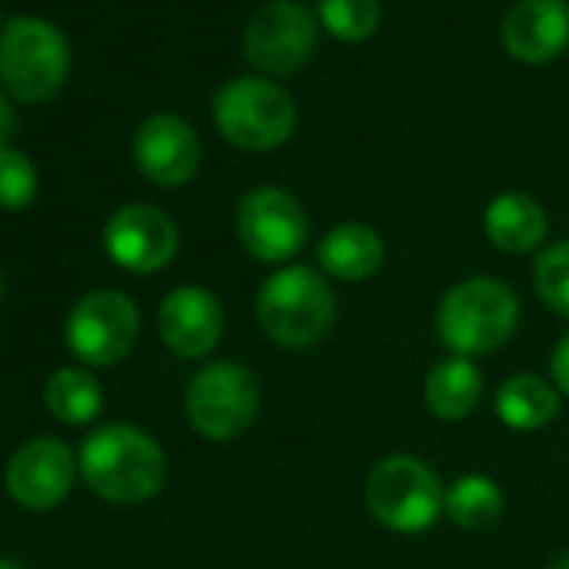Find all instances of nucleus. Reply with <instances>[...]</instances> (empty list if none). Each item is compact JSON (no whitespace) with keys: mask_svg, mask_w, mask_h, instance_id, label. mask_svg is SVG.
<instances>
[{"mask_svg":"<svg viewBox=\"0 0 569 569\" xmlns=\"http://www.w3.org/2000/svg\"><path fill=\"white\" fill-rule=\"evenodd\" d=\"M78 469L84 482L108 502L138 506L158 496L164 486V452L138 426H101L91 432L78 452Z\"/></svg>","mask_w":569,"mask_h":569,"instance_id":"1","label":"nucleus"},{"mask_svg":"<svg viewBox=\"0 0 569 569\" xmlns=\"http://www.w3.org/2000/svg\"><path fill=\"white\" fill-rule=\"evenodd\" d=\"M258 326L284 349H312L336 326V296L309 264H289L264 278L258 292Z\"/></svg>","mask_w":569,"mask_h":569,"instance_id":"2","label":"nucleus"},{"mask_svg":"<svg viewBox=\"0 0 569 569\" xmlns=\"http://www.w3.org/2000/svg\"><path fill=\"white\" fill-rule=\"evenodd\" d=\"M519 326V299L496 278H466L439 302L436 329L452 356L472 359L502 349Z\"/></svg>","mask_w":569,"mask_h":569,"instance_id":"3","label":"nucleus"},{"mask_svg":"<svg viewBox=\"0 0 569 569\" xmlns=\"http://www.w3.org/2000/svg\"><path fill=\"white\" fill-rule=\"evenodd\" d=\"M211 118L221 138L241 151H274L296 134L299 108L281 84L261 74L224 81L211 98Z\"/></svg>","mask_w":569,"mask_h":569,"instance_id":"4","label":"nucleus"},{"mask_svg":"<svg viewBox=\"0 0 569 569\" xmlns=\"http://www.w3.org/2000/svg\"><path fill=\"white\" fill-rule=\"evenodd\" d=\"M71 71L68 38L41 18H14L0 31V81L24 104L51 101Z\"/></svg>","mask_w":569,"mask_h":569,"instance_id":"5","label":"nucleus"},{"mask_svg":"<svg viewBox=\"0 0 569 569\" xmlns=\"http://www.w3.org/2000/svg\"><path fill=\"white\" fill-rule=\"evenodd\" d=\"M319 28L302 0H264L241 34L244 61L271 81L299 74L319 48Z\"/></svg>","mask_w":569,"mask_h":569,"instance_id":"6","label":"nucleus"},{"mask_svg":"<svg viewBox=\"0 0 569 569\" xmlns=\"http://www.w3.org/2000/svg\"><path fill=\"white\" fill-rule=\"evenodd\" d=\"M366 506L392 532H422L446 512V492L422 459L389 456L369 472Z\"/></svg>","mask_w":569,"mask_h":569,"instance_id":"7","label":"nucleus"},{"mask_svg":"<svg viewBox=\"0 0 569 569\" xmlns=\"http://www.w3.org/2000/svg\"><path fill=\"white\" fill-rule=\"evenodd\" d=\"M191 426L211 442H231L244 436L258 416L261 396L254 376L238 362L204 366L184 396Z\"/></svg>","mask_w":569,"mask_h":569,"instance_id":"8","label":"nucleus"},{"mask_svg":"<svg viewBox=\"0 0 569 569\" xmlns=\"http://www.w3.org/2000/svg\"><path fill=\"white\" fill-rule=\"evenodd\" d=\"M234 231L241 248L258 261H289L309 241V214L302 201L271 184L251 188L234 208Z\"/></svg>","mask_w":569,"mask_h":569,"instance_id":"9","label":"nucleus"},{"mask_svg":"<svg viewBox=\"0 0 569 569\" xmlns=\"http://www.w3.org/2000/svg\"><path fill=\"white\" fill-rule=\"evenodd\" d=\"M141 332L138 306L114 289L88 292L68 316V349L88 366H118L128 359Z\"/></svg>","mask_w":569,"mask_h":569,"instance_id":"10","label":"nucleus"},{"mask_svg":"<svg viewBox=\"0 0 569 569\" xmlns=\"http://www.w3.org/2000/svg\"><path fill=\"white\" fill-rule=\"evenodd\" d=\"M104 248L114 264L154 274L178 254V224L154 204H124L104 224Z\"/></svg>","mask_w":569,"mask_h":569,"instance_id":"11","label":"nucleus"},{"mask_svg":"<svg viewBox=\"0 0 569 569\" xmlns=\"http://www.w3.org/2000/svg\"><path fill=\"white\" fill-rule=\"evenodd\" d=\"M74 472H78L74 452L61 439L41 436V439L24 442L11 456L4 479H8V492L24 509L44 512L68 499L71 486H74Z\"/></svg>","mask_w":569,"mask_h":569,"instance_id":"12","label":"nucleus"},{"mask_svg":"<svg viewBox=\"0 0 569 569\" xmlns=\"http://www.w3.org/2000/svg\"><path fill=\"white\" fill-rule=\"evenodd\" d=\"M134 161L148 181L178 188L194 178L201 164V141L184 118L151 114L134 131Z\"/></svg>","mask_w":569,"mask_h":569,"instance_id":"13","label":"nucleus"},{"mask_svg":"<svg viewBox=\"0 0 569 569\" xmlns=\"http://www.w3.org/2000/svg\"><path fill=\"white\" fill-rule=\"evenodd\" d=\"M502 48L519 64H549L569 48V0H516L502 18Z\"/></svg>","mask_w":569,"mask_h":569,"instance_id":"14","label":"nucleus"},{"mask_svg":"<svg viewBox=\"0 0 569 569\" xmlns=\"http://www.w3.org/2000/svg\"><path fill=\"white\" fill-rule=\"evenodd\" d=\"M224 316L218 299L201 284H181L158 309V332L181 359H201L221 342Z\"/></svg>","mask_w":569,"mask_h":569,"instance_id":"15","label":"nucleus"},{"mask_svg":"<svg viewBox=\"0 0 569 569\" xmlns=\"http://www.w3.org/2000/svg\"><path fill=\"white\" fill-rule=\"evenodd\" d=\"M486 238L506 254H529L546 238V211L526 191H502L482 214Z\"/></svg>","mask_w":569,"mask_h":569,"instance_id":"16","label":"nucleus"},{"mask_svg":"<svg viewBox=\"0 0 569 569\" xmlns=\"http://www.w3.org/2000/svg\"><path fill=\"white\" fill-rule=\"evenodd\" d=\"M386 261V244L376 228L362 221L336 224L319 244V264L339 281H366Z\"/></svg>","mask_w":569,"mask_h":569,"instance_id":"17","label":"nucleus"},{"mask_svg":"<svg viewBox=\"0 0 569 569\" xmlns=\"http://www.w3.org/2000/svg\"><path fill=\"white\" fill-rule=\"evenodd\" d=\"M559 412V389H552L546 379L519 372L506 379L496 392V416L502 426L516 432H536L549 426Z\"/></svg>","mask_w":569,"mask_h":569,"instance_id":"18","label":"nucleus"},{"mask_svg":"<svg viewBox=\"0 0 569 569\" xmlns=\"http://www.w3.org/2000/svg\"><path fill=\"white\" fill-rule=\"evenodd\" d=\"M479 396H482V379L472 359L462 356L442 359L426 376V406L432 416L446 422L466 419L479 406Z\"/></svg>","mask_w":569,"mask_h":569,"instance_id":"19","label":"nucleus"},{"mask_svg":"<svg viewBox=\"0 0 569 569\" xmlns=\"http://www.w3.org/2000/svg\"><path fill=\"white\" fill-rule=\"evenodd\" d=\"M104 402V392L98 379L84 369H58L44 386V406L58 422L68 426H88L98 419Z\"/></svg>","mask_w":569,"mask_h":569,"instance_id":"20","label":"nucleus"},{"mask_svg":"<svg viewBox=\"0 0 569 569\" xmlns=\"http://www.w3.org/2000/svg\"><path fill=\"white\" fill-rule=\"evenodd\" d=\"M502 489L479 472L456 479L446 492V516L459 529H486L502 516Z\"/></svg>","mask_w":569,"mask_h":569,"instance_id":"21","label":"nucleus"},{"mask_svg":"<svg viewBox=\"0 0 569 569\" xmlns=\"http://www.w3.org/2000/svg\"><path fill=\"white\" fill-rule=\"evenodd\" d=\"M319 24L342 44H366L382 24L379 0H319Z\"/></svg>","mask_w":569,"mask_h":569,"instance_id":"22","label":"nucleus"},{"mask_svg":"<svg viewBox=\"0 0 569 569\" xmlns=\"http://www.w3.org/2000/svg\"><path fill=\"white\" fill-rule=\"evenodd\" d=\"M536 296L559 316H569V241H556L539 251L532 264Z\"/></svg>","mask_w":569,"mask_h":569,"instance_id":"23","label":"nucleus"},{"mask_svg":"<svg viewBox=\"0 0 569 569\" xmlns=\"http://www.w3.org/2000/svg\"><path fill=\"white\" fill-rule=\"evenodd\" d=\"M38 194V171L18 148H0V208H28Z\"/></svg>","mask_w":569,"mask_h":569,"instance_id":"24","label":"nucleus"},{"mask_svg":"<svg viewBox=\"0 0 569 569\" xmlns=\"http://www.w3.org/2000/svg\"><path fill=\"white\" fill-rule=\"evenodd\" d=\"M549 372L556 379V389L569 396V336H562L552 349V359H549Z\"/></svg>","mask_w":569,"mask_h":569,"instance_id":"25","label":"nucleus"},{"mask_svg":"<svg viewBox=\"0 0 569 569\" xmlns=\"http://www.w3.org/2000/svg\"><path fill=\"white\" fill-rule=\"evenodd\" d=\"M18 131V114H14V104L8 101V94L0 91V148H8V141L14 138Z\"/></svg>","mask_w":569,"mask_h":569,"instance_id":"26","label":"nucleus"},{"mask_svg":"<svg viewBox=\"0 0 569 569\" xmlns=\"http://www.w3.org/2000/svg\"><path fill=\"white\" fill-rule=\"evenodd\" d=\"M546 569H569V552H562V556H556Z\"/></svg>","mask_w":569,"mask_h":569,"instance_id":"27","label":"nucleus"},{"mask_svg":"<svg viewBox=\"0 0 569 569\" xmlns=\"http://www.w3.org/2000/svg\"><path fill=\"white\" fill-rule=\"evenodd\" d=\"M0 569H28V566H21V562H14V559H0Z\"/></svg>","mask_w":569,"mask_h":569,"instance_id":"28","label":"nucleus"},{"mask_svg":"<svg viewBox=\"0 0 569 569\" xmlns=\"http://www.w3.org/2000/svg\"><path fill=\"white\" fill-rule=\"evenodd\" d=\"M4 292H8V281H4V268H0V299H4Z\"/></svg>","mask_w":569,"mask_h":569,"instance_id":"29","label":"nucleus"}]
</instances>
